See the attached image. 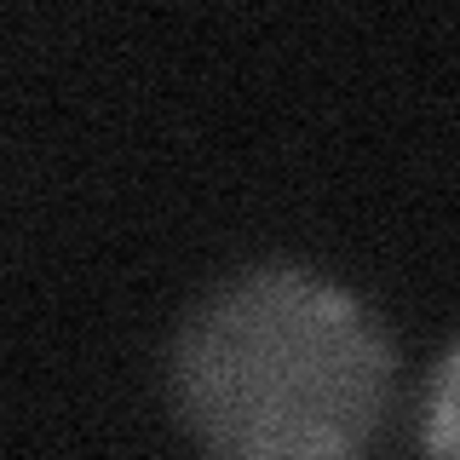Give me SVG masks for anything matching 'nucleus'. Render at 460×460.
I'll return each mask as SVG.
<instances>
[{
    "instance_id": "f257e3e1",
    "label": "nucleus",
    "mask_w": 460,
    "mask_h": 460,
    "mask_svg": "<svg viewBox=\"0 0 460 460\" xmlns=\"http://www.w3.org/2000/svg\"><path fill=\"white\" fill-rule=\"evenodd\" d=\"M172 397L208 460H363L392 409V345L351 288L259 265L184 316Z\"/></svg>"
},
{
    "instance_id": "f03ea898",
    "label": "nucleus",
    "mask_w": 460,
    "mask_h": 460,
    "mask_svg": "<svg viewBox=\"0 0 460 460\" xmlns=\"http://www.w3.org/2000/svg\"><path fill=\"white\" fill-rule=\"evenodd\" d=\"M449 392H455V363H443V374H438V397H431V460H455V449H449V426H455V402H449Z\"/></svg>"
}]
</instances>
